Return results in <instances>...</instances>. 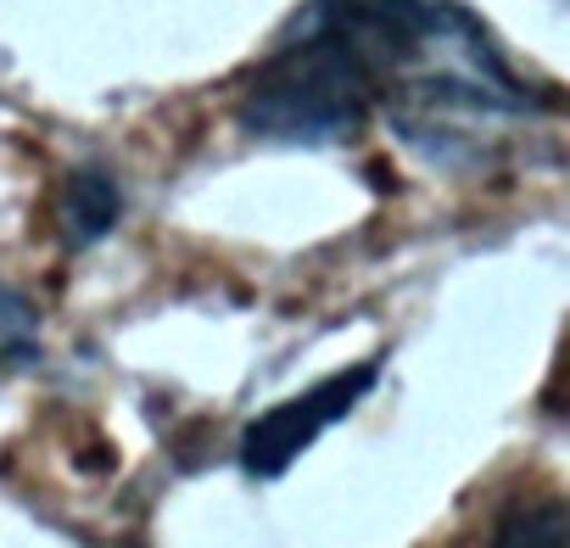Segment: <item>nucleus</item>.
Here are the masks:
<instances>
[{
  "label": "nucleus",
  "mask_w": 570,
  "mask_h": 548,
  "mask_svg": "<svg viewBox=\"0 0 570 548\" xmlns=\"http://www.w3.org/2000/svg\"><path fill=\"white\" fill-rule=\"evenodd\" d=\"M375 112V46L364 0H303L240 85L235 118L274 146H336Z\"/></svg>",
  "instance_id": "f03ea898"
},
{
  "label": "nucleus",
  "mask_w": 570,
  "mask_h": 548,
  "mask_svg": "<svg viewBox=\"0 0 570 548\" xmlns=\"http://www.w3.org/2000/svg\"><path fill=\"white\" fill-rule=\"evenodd\" d=\"M375 381H381V364H353V370H342V375H331V381H320V386H308L297 398L274 403L268 414H257L240 431V470L252 481L285 476L336 420H347L375 392Z\"/></svg>",
  "instance_id": "7ed1b4c3"
},
{
  "label": "nucleus",
  "mask_w": 570,
  "mask_h": 548,
  "mask_svg": "<svg viewBox=\"0 0 570 548\" xmlns=\"http://www.w3.org/2000/svg\"><path fill=\"white\" fill-rule=\"evenodd\" d=\"M492 548H570V515L559 498H520L503 509Z\"/></svg>",
  "instance_id": "39448f33"
},
{
  "label": "nucleus",
  "mask_w": 570,
  "mask_h": 548,
  "mask_svg": "<svg viewBox=\"0 0 570 548\" xmlns=\"http://www.w3.org/2000/svg\"><path fill=\"white\" fill-rule=\"evenodd\" d=\"M118 185L101 174V168H79L62 190V207H57V224H62V241L68 246H96L112 224H118Z\"/></svg>",
  "instance_id": "20e7f679"
},
{
  "label": "nucleus",
  "mask_w": 570,
  "mask_h": 548,
  "mask_svg": "<svg viewBox=\"0 0 570 548\" xmlns=\"http://www.w3.org/2000/svg\"><path fill=\"white\" fill-rule=\"evenodd\" d=\"M375 46V112L425 157H481L509 124H537L559 101L531 90L503 46L459 0H364Z\"/></svg>",
  "instance_id": "f257e3e1"
}]
</instances>
